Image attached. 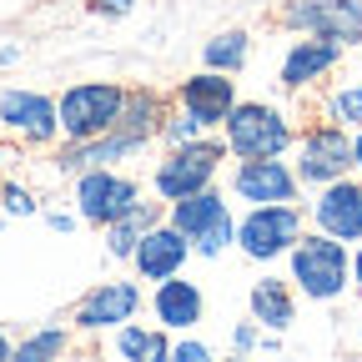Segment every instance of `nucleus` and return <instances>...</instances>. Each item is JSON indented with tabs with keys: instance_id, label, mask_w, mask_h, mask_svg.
Returning <instances> with one entry per match:
<instances>
[{
	"instance_id": "obj_10",
	"label": "nucleus",
	"mask_w": 362,
	"mask_h": 362,
	"mask_svg": "<svg viewBox=\"0 0 362 362\" xmlns=\"http://www.w3.org/2000/svg\"><path fill=\"white\" fill-rule=\"evenodd\" d=\"M302 187H327V181L352 171V136L342 126H317L297 141V161H292Z\"/></svg>"
},
{
	"instance_id": "obj_22",
	"label": "nucleus",
	"mask_w": 362,
	"mask_h": 362,
	"mask_svg": "<svg viewBox=\"0 0 362 362\" xmlns=\"http://www.w3.org/2000/svg\"><path fill=\"white\" fill-rule=\"evenodd\" d=\"M111 357H121V362H166L171 337H166V327H136V317H131V322H121L111 332Z\"/></svg>"
},
{
	"instance_id": "obj_9",
	"label": "nucleus",
	"mask_w": 362,
	"mask_h": 362,
	"mask_svg": "<svg viewBox=\"0 0 362 362\" xmlns=\"http://www.w3.org/2000/svg\"><path fill=\"white\" fill-rule=\"evenodd\" d=\"M0 126H6L11 136H21L25 146H56L61 141L56 96H45V90H25V86L0 90Z\"/></svg>"
},
{
	"instance_id": "obj_3",
	"label": "nucleus",
	"mask_w": 362,
	"mask_h": 362,
	"mask_svg": "<svg viewBox=\"0 0 362 362\" xmlns=\"http://www.w3.org/2000/svg\"><path fill=\"white\" fill-rule=\"evenodd\" d=\"M221 141L226 156H287V146L297 141V131L287 121V111H277L272 101H237L221 121Z\"/></svg>"
},
{
	"instance_id": "obj_28",
	"label": "nucleus",
	"mask_w": 362,
	"mask_h": 362,
	"mask_svg": "<svg viewBox=\"0 0 362 362\" xmlns=\"http://www.w3.org/2000/svg\"><path fill=\"white\" fill-rule=\"evenodd\" d=\"M171 362H211V342L181 332V342H171Z\"/></svg>"
},
{
	"instance_id": "obj_26",
	"label": "nucleus",
	"mask_w": 362,
	"mask_h": 362,
	"mask_svg": "<svg viewBox=\"0 0 362 362\" xmlns=\"http://www.w3.org/2000/svg\"><path fill=\"white\" fill-rule=\"evenodd\" d=\"M197 136H206V126L192 116V111H166V121H161V136L156 141H166V146H187V141H197Z\"/></svg>"
},
{
	"instance_id": "obj_25",
	"label": "nucleus",
	"mask_w": 362,
	"mask_h": 362,
	"mask_svg": "<svg viewBox=\"0 0 362 362\" xmlns=\"http://www.w3.org/2000/svg\"><path fill=\"white\" fill-rule=\"evenodd\" d=\"M327 116H332V126H342V131H357V126H362V81H357V86L332 90Z\"/></svg>"
},
{
	"instance_id": "obj_8",
	"label": "nucleus",
	"mask_w": 362,
	"mask_h": 362,
	"mask_svg": "<svg viewBox=\"0 0 362 362\" xmlns=\"http://www.w3.org/2000/svg\"><path fill=\"white\" fill-rule=\"evenodd\" d=\"M146 307V292H141V277H116V282H96L71 312V327L76 332H116L121 322H131L136 312Z\"/></svg>"
},
{
	"instance_id": "obj_11",
	"label": "nucleus",
	"mask_w": 362,
	"mask_h": 362,
	"mask_svg": "<svg viewBox=\"0 0 362 362\" xmlns=\"http://www.w3.org/2000/svg\"><path fill=\"white\" fill-rule=\"evenodd\" d=\"M232 197L247 206L267 202H302V181L282 156H247L232 166Z\"/></svg>"
},
{
	"instance_id": "obj_19",
	"label": "nucleus",
	"mask_w": 362,
	"mask_h": 362,
	"mask_svg": "<svg viewBox=\"0 0 362 362\" xmlns=\"http://www.w3.org/2000/svg\"><path fill=\"white\" fill-rule=\"evenodd\" d=\"M247 312H252V322L262 332H287L297 322V287L287 277H257L252 292H247Z\"/></svg>"
},
{
	"instance_id": "obj_18",
	"label": "nucleus",
	"mask_w": 362,
	"mask_h": 362,
	"mask_svg": "<svg viewBox=\"0 0 362 362\" xmlns=\"http://www.w3.org/2000/svg\"><path fill=\"white\" fill-rule=\"evenodd\" d=\"M136 151H141V141H131L126 131H101V136H86V141H66L61 146V156H56V171H66V176H76V171H86V166H121V161H131Z\"/></svg>"
},
{
	"instance_id": "obj_30",
	"label": "nucleus",
	"mask_w": 362,
	"mask_h": 362,
	"mask_svg": "<svg viewBox=\"0 0 362 362\" xmlns=\"http://www.w3.org/2000/svg\"><path fill=\"white\" fill-rule=\"evenodd\" d=\"M136 11V0H90V16H106V21H121Z\"/></svg>"
},
{
	"instance_id": "obj_14",
	"label": "nucleus",
	"mask_w": 362,
	"mask_h": 362,
	"mask_svg": "<svg viewBox=\"0 0 362 362\" xmlns=\"http://www.w3.org/2000/svg\"><path fill=\"white\" fill-rule=\"evenodd\" d=\"M146 307H151V317H156L166 332H197L202 317H206V292L187 277V272H176V277L151 282Z\"/></svg>"
},
{
	"instance_id": "obj_13",
	"label": "nucleus",
	"mask_w": 362,
	"mask_h": 362,
	"mask_svg": "<svg viewBox=\"0 0 362 362\" xmlns=\"http://www.w3.org/2000/svg\"><path fill=\"white\" fill-rule=\"evenodd\" d=\"M307 216H312L317 232H327L337 242H362V181L337 176L327 187H317Z\"/></svg>"
},
{
	"instance_id": "obj_20",
	"label": "nucleus",
	"mask_w": 362,
	"mask_h": 362,
	"mask_svg": "<svg viewBox=\"0 0 362 362\" xmlns=\"http://www.w3.org/2000/svg\"><path fill=\"white\" fill-rule=\"evenodd\" d=\"M161 216H166V202H161V197H156V202L141 197L126 216L106 221V226H101V232H106V257H111V262H131L136 242H141V237H146V226H156Z\"/></svg>"
},
{
	"instance_id": "obj_31",
	"label": "nucleus",
	"mask_w": 362,
	"mask_h": 362,
	"mask_svg": "<svg viewBox=\"0 0 362 362\" xmlns=\"http://www.w3.org/2000/svg\"><path fill=\"white\" fill-rule=\"evenodd\" d=\"M76 221H81L76 211H45V226H51L56 237H71V232H76Z\"/></svg>"
},
{
	"instance_id": "obj_12",
	"label": "nucleus",
	"mask_w": 362,
	"mask_h": 362,
	"mask_svg": "<svg viewBox=\"0 0 362 362\" xmlns=\"http://www.w3.org/2000/svg\"><path fill=\"white\" fill-rule=\"evenodd\" d=\"M282 21L302 35H327L337 45H362V0H292Z\"/></svg>"
},
{
	"instance_id": "obj_5",
	"label": "nucleus",
	"mask_w": 362,
	"mask_h": 362,
	"mask_svg": "<svg viewBox=\"0 0 362 362\" xmlns=\"http://www.w3.org/2000/svg\"><path fill=\"white\" fill-rule=\"evenodd\" d=\"M302 237V206L297 202H267V206H247L237 216V252L247 262H282L292 252V242Z\"/></svg>"
},
{
	"instance_id": "obj_17",
	"label": "nucleus",
	"mask_w": 362,
	"mask_h": 362,
	"mask_svg": "<svg viewBox=\"0 0 362 362\" xmlns=\"http://www.w3.org/2000/svg\"><path fill=\"white\" fill-rule=\"evenodd\" d=\"M337 61H342V45L327 40V35L292 40L287 56H282V71H277V86H282V90H302V86H312V81H322Z\"/></svg>"
},
{
	"instance_id": "obj_29",
	"label": "nucleus",
	"mask_w": 362,
	"mask_h": 362,
	"mask_svg": "<svg viewBox=\"0 0 362 362\" xmlns=\"http://www.w3.org/2000/svg\"><path fill=\"white\" fill-rule=\"evenodd\" d=\"M257 347H262V327H257V322H237V327H232V352L247 357V352H257Z\"/></svg>"
},
{
	"instance_id": "obj_6",
	"label": "nucleus",
	"mask_w": 362,
	"mask_h": 362,
	"mask_svg": "<svg viewBox=\"0 0 362 362\" xmlns=\"http://www.w3.org/2000/svg\"><path fill=\"white\" fill-rule=\"evenodd\" d=\"M126 86L121 81H76L56 96V116H61V141H86V136L111 131V121L121 116Z\"/></svg>"
},
{
	"instance_id": "obj_7",
	"label": "nucleus",
	"mask_w": 362,
	"mask_h": 362,
	"mask_svg": "<svg viewBox=\"0 0 362 362\" xmlns=\"http://www.w3.org/2000/svg\"><path fill=\"white\" fill-rule=\"evenodd\" d=\"M71 202H76V216L86 226H106L116 216H126L136 202H141V181L116 171V166H86L71 176Z\"/></svg>"
},
{
	"instance_id": "obj_16",
	"label": "nucleus",
	"mask_w": 362,
	"mask_h": 362,
	"mask_svg": "<svg viewBox=\"0 0 362 362\" xmlns=\"http://www.w3.org/2000/svg\"><path fill=\"white\" fill-rule=\"evenodd\" d=\"M237 101H242V96H237V81L226 76V71H211V66L197 71V76H187V81L176 86V106H181V111H192L206 131H216Z\"/></svg>"
},
{
	"instance_id": "obj_15",
	"label": "nucleus",
	"mask_w": 362,
	"mask_h": 362,
	"mask_svg": "<svg viewBox=\"0 0 362 362\" xmlns=\"http://www.w3.org/2000/svg\"><path fill=\"white\" fill-rule=\"evenodd\" d=\"M197 252H192V242L176 232V226L161 216L156 226H146V237L136 242V252H131V267H136V277L141 282H161V277H176V272H187V262H192Z\"/></svg>"
},
{
	"instance_id": "obj_1",
	"label": "nucleus",
	"mask_w": 362,
	"mask_h": 362,
	"mask_svg": "<svg viewBox=\"0 0 362 362\" xmlns=\"http://www.w3.org/2000/svg\"><path fill=\"white\" fill-rule=\"evenodd\" d=\"M287 282L307 302H337L352 287V252L327 232H302L287 252Z\"/></svg>"
},
{
	"instance_id": "obj_34",
	"label": "nucleus",
	"mask_w": 362,
	"mask_h": 362,
	"mask_svg": "<svg viewBox=\"0 0 362 362\" xmlns=\"http://www.w3.org/2000/svg\"><path fill=\"white\" fill-rule=\"evenodd\" d=\"M352 287H362V242H357V252H352Z\"/></svg>"
},
{
	"instance_id": "obj_2",
	"label": "nucleus",
	"mask_w": 362,
	"mask_h": 362,
	"mask_svg": "<svg viewBox=\"0 0 362 362\" xmlns=\"http://www.w3.org/2000/svg\"><path fill=\"white\" fill-rule=\"evenodd\" d=\"M166 221L206 262H216L221 252H232V242H237V211H232V202H226V192L216 187V181L202 187V192H192V197H176Z\"/></svg>"
},
{
	"instance_id": "obj_24",
	"label": "nucleus",
	"mask_w": 362,
	"mask_h": 362,
	"mask_svg": "<svg viewBox=\"0 0 362 362\" xmlns=\"http://www.w3.org/2000/svg\"><path fill=\"white\" fill-rule=\"evenodd\" d=\"M71 347V327H61V322H45V327H35L30 337H21L16 342V362H51V357H61Z\"/></svg>"
},
{
	"instance_id": "obj_35",
	"label": "nucleus",
	"mask_w": 362,
	"mask_h": 362,
	"mask_svg": "<svg viewBox=\"0 0 362 362\" xmlns=\"http://www.w3.org/2000/svg\"><path fill=\"white\" fill-rule=\"evenodd\" d=\"M21 61V45H0V66H16Z\"/></svg>"
},
{
	"instance_id": "obj_23",
	"label": "nucleus",
	"mask_w": 362,
	"mask_h": 362,
	"mask_svg": "<svg viewBox=\"0 0 362 362\" xmlns=\"http://www.w3.org/2000/svg\"><path fill=\"white\" fill-rule=\"evenodd\" d=\"M247 61H252V35L247 30H221L202 45V66H211V71L237 76V71H247Z\"/></svg>"
},
{
	"instance_id": "obj_33",
	"label": "nucleus",
	"mask_w": 362,
	"mask_h": 362,
	"mask_svg": "<svg viewBox=\"0 0 362 362\" xmlns=\"http://www.w3.org/2000/svg\"><path fill=\"white\" fill-rule=\"evenodd\" d=\"M352 171H362V126H357V136H352Z\"/></svg>"
},
{
	"instance_id": "obj_4",
	"label": "nucleus",
	"mask_w": 362,
	"mask_h": 362,
	"mask_svg": "<svg viewBox=\"0 0 362 362\" xmlns=\"http://www.w3.org/2000/svg\"><path fill=\"white\" fill-rule=\"evenodd\" d=\"M221 161H226V141H221V136H211V131L197 136V141H187V146H166V156L151 166V192H156L161 202L192 197V192H202V187H211V181H216Z\"/></svg>"
},
{
	"instance_id": "obj_27",
	"label": "nucleus",
	"mask_w": 362,
	"mask_h": 362,
	"mask_svg": "<svg viewBox=\"0 0 362 362\" xmlns=\"http://www.w3.org/2000/svg\"><path fill=\"white\" fill-rule=\"evenodd\" d=\"M0 211L25 221V216H40V202H35L30 187H21V181H0Z\"/></svg>"
},
{
	"instance_id": "obj_32",
	"label": "nucleus",
	"mask_w": 362,
	"mask_h": 362,
	"mask_svg": "<svg viewBox=\"0 0 362 362\" xmlns=\"http://www.w3.org/2000/svg\"><path fill=\"white\" fill-rule=\"evenodd\" d=\"M11 352H16V337H11L6 327H0V362H11Z\"/></svg>"
},
{
	"instance_id": "obj_21",
	"label": "nucleus",
	"mask_w": 362,
	"mask_h": 362,
	"mask_svg": "<svg viewBox=\"0 0 362 362\" xmlns=\"http://www.w3.org/2000/svg\"><path fill=\"white\" fill-rule=\"evenodd\" d=\"M161 121H166V101L156 96V90H126V101H121V116H116L111 126H116V131H126L131 141L151 146L156 136H161Z\"/></svg>"
}]
</instances>
